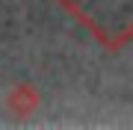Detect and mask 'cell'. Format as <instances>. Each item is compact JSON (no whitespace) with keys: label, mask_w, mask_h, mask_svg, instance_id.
Returning a JSON list of instances; mask_svg holds the SVG:
<instances>
[{"label":"cell","mask_w":133,"mask_h":130,"mask_svg":"<svg viewBox=\"0 0 133 130\" xmlns=\"http://www.w3.org/2000/svg\"><path fill=\"white\" fill-rule=\"evenodd\" d=\"M38 101H42V98H38V92L30 86V83H18V86L6 95V106H9L18 118H27L30 112L38 106Z\"/></svg>","instance_id":"obj_2"},{"label":"cell","mask_w":133,"mask_h":130,"mask_svg":"<svg viewBox=\"0 0 133 130\" xmlns=\"http://www.w3.org/2000/svg\"><path fill=\"white\" fill-rule=\"evenodd\" d=\"M107 50H121L133 36V0H56Z\"/></svg>","instance_id":"obj_1"}]
</instances>
